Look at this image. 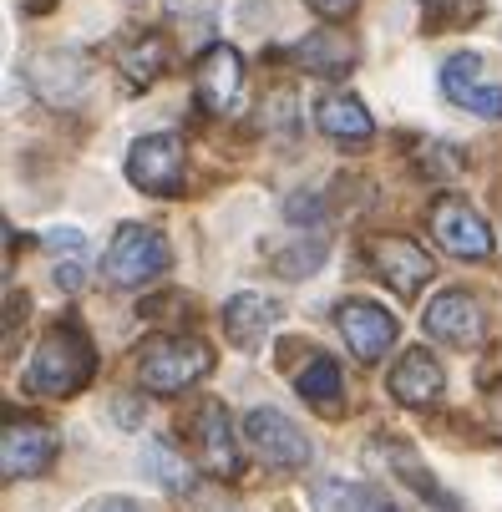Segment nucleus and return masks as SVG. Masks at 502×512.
<instances>
[{
  "label": "nucleus",
  "instance_id": "obj_26",
  "mask_svg": "<svg viewBox=\"0 0 502 512\" xmlns=\"http://www.w3.org/2000/svg\"><path fill=\"white\" fill-rule=\"evenodd\" d=\"M46 249H56V254H82V234H77V229H51V234H46Z\"/></svg>",
  "mask_w": 502,
  "mask_h": 512
},
{
  "label": "nucleus",
  "instance_id": "obj_5",
  "mask_svg": "<svg viewBox=\"0 0 502 512\" xmlns=\"http://www.w3.org/2000/svg\"><path fill=\"white\" fill-rule=\"evenodd\" d=\"M183 173H188V158H183V137L173 132H153V137H137L132 153H127V183L153 193V198H178L183 193Z\"/></svg>",
  "mask_w": 502,
  "mask_h": 512
},
{
  "label": "nucleus",
  "instance_id": "obj_11",
  "mask_svg": "<svg viewBox=\"0 0 502 512\" xmlns=\"http://www.w3.org/2000/svg\"><path fill=\"white\" fill-rule=\"evenodd\" d=\"M442 92H447V102H457V107H467L487 122L502 117V82L487 71V61L477 51H457L442 66Z\"/></svg>",
  "mask_w": 502,
  "mask_h": 512
},
{
  "label": "nucleus",
  "instance_id": "obj_19",
  "mask_svg": "<svg viewBox=\"0 0 502 512\" xmlns=\"http://www.w3.org/2000/svg\"><path fill=\"white\" fill-rule=\"evenodd\" d=\"M295 61L305 66V71H315V77H340V71L355 61V41L345 36V31H310L300 46H295Z\"/></svg>",
  "mask_w": 502,
  "mask_h": 512
},
{
  "label": "nucleus",
  "instance_id": "obj_13",
  "mask_svg": "<svg viewBox=\"0 0 502 512\" xmlns=\"http://www.w3.org/2000/svg\"><path fill=\"white\" fill-rule=\"evenodd\" d=\"M335 330L345 335L350 355L361 360V365L386 360V350H391V340H396V320H391L381 305H371V300H340V305H335Z\"/></svg>",
  "mask_w": 502,
  "mask_h": 512
},
{
  "label": "nucleus",
  "instance_id": "obj_17",
  "mask_svg": "<svg viewBox=\"0 0 502 512\" xmlns=\"http://www.w3.org/2000/svg\"><path fill=\"white\" fill-rule=\"evenodd\" d=\"M310 497H315V512H401L371 482H340V477H330V482H315Z\"/></svg>",
  "mask_w": 502,
  "mask_h": 512
},
{
  "label": "nucleus",
  "instance_id": "obj_29",
  "mask_svg": "<svg viewBox=\"0 0 502 512\" xmlns=\"http://www.w3.org/2000/svg\"><path fill=\"white\" fill-rule=\"evenodd\" d=\"M92 512H142V507H137L132 497H102V502H97Z\"/></svg>",
  "mask_w": 502,
  "mask_h": 512
},
{
  "label": "nucleus",
  "instance_id": "obj_7",
  "mask_svg": "<svg viewBox=\"0 0 502 512\" xmlns=\"http://www.w3.org/2000/svg\"><path fill=\"white\" fill-rule=\"evenodd\" d=\"M188 431V447H193V462L208 472V477H219V482H234L239 477V447H234V431H229V411L219 401H198L193 416L183 421Z\"/></svg>",
  "mask_w": 502,
  "mask_h": 512
},
{
  "label": "nucleus",
  "instance_id": "obj_15",
  "mask_svg": "<svg viewBox=\"0 0 502 512\" xmlns=\"http://www.w3.org/2000/svg\"><path fill=\"white\" fill-rule=\"evenodd\" d=\"M442 386H447L442 365L426 355L421 345L406 350V355L391 365V396H396L401 406H432V401L442 396Z\"/></svg>",
  "mask_w": 502,
  "mask_h": 512
},
{
  "label": "nucleus",
  "instance_id": "obj_6",
  "mask_svg": "<svg viewBox=\"0 0 502 512\" xmlns=\"http://www.w3.org/2000/svg\"><path fill=\"white\" fill-rule=\"evenodd\" d=\"M244 436H249V447L264 467L274 472H300L310 462V436L284 416L279 406H254L244 416Z\"/></svg>",
  "mask_w": 502,
  "mask_h": 512
},
{
  "label": "nucleus",
  "instance_id": "obj_22",
  "mask_svg": "<svg viewBox=\"0 0 502 512\" xmlns=\"http://www.w3.org/2000/svg\"><path fill=\"white\" fill-rule=\"evenodd\" d=\"M163 66H168V41L163 36H142L137 46L122 51V71H127V82L132 87H148L163 77Z\"/></svg>",
  "mask_w": 502,
  "mask_h": 512
},
{
  "label": "nucleus",
  "instance_id": "obj_20",
  "mask_svg": "<svg viewBox=\"0 0 502 512\" xmlns=\"http://www.w3.org/2000/svg\"><path fill=\"white\" fill-rule=\"evenodd\" d=\"M366 467H371V472H381V467H386V477L396 472V477H401L406 487H416L421 497L432 492V472H426V467L416 462V452L401 442V436H376V442L366 447Z\"/></svg>",
  "mask_w": 502,
  "mask_h": 512
},
{
  "label": "nucleus",
  "instance_id": "obj_14",
  "mask_svg": "<svg viewBox=\"0 0 502 512\" xmlns=\"http://www.w3.org/2000/svg\"><path fill=\"white\" fill-rule=\"evenodd\" d=\"M193 92H198V107L224 117L239 107V92H244V61L234 46H208L198 56V71H193Z\"/></svg>",
  "mask_w": 502,
  "mask_h": 512
},
{
  "label": "nucleus",
  "instance_id": "obj_4",
  "mask_svg": "<svg viewBox=\"0 0 502 512\" xmlns=\"http://www.w3.org/2000/svg\"><path fill=\"white\" fill-rule=\"evenodd\" d=\"M21 77L46 107H71L92 87V56L82 46H46L21 61Z\"/></svg>",
  "mask_w": 502,
  "mask_h": 512
},
{
  "label": "nucleus",
  "instance_id": "obj_16",
  "mask_svg": "<svg viewBox=\"0 0 502 512\" xmlns=\"http://www.w3.org/2000/svg\"><path fill=\"white\" fill-rule=\"evenodd\" d=\"M315 127L325 137H335V142H371V132H376L371 112L361 107V97H350V92H325L315 102Z\"/></svg>",
  "mask_w": 502,
  "mask_h": 512
},
{
  "label": "nucleus",
  "instance_id": "obj_18",
  "mask_svg": "<svg viewBox=\"0 0 502 512\" xmlns=\"http://www.w3.org/2000/svg\"><path fill=\"white\" fill-rule=\"evenodd\" d=\"M274 320H279V305L274 300H264V295H234L229 305H224V335L234 340V345H259L269 330H274Z\"/></svg>",
  "mask_w": 502,
  "mask_h": 512
},
{
  "label": "nucleus",
  "instance_id": "obj_1",
  "mask_svg": "<svg viewBox=\"0 0 502 512\" xmlns=\"http://www.w3.org/2000/svg\"><path fill=\"white\" fill-rule=\"evenodd\" d=\"M92 371H97V355H92L87 330H82L77 320H56V325L41 335L36 355H31L26 391L61 401V396H77V391L92 381Z\"/></svg>",
  "mask_w": 502,
  "mask_h": 512
},
{
  "label": "nucleus",
  "instance_id": "obj_25",
  "mask_svg": "<svg viewBox=\"0 0 502 512\" xmlns=\"http://www.w3.org/2000/svg\"><path fill=\"white\" fill-rule=\"evenodd\" d=\"M168 16H198V26L208 31V21H213V0H168Z\"/></svg>",
  "mask_w": 502,
  "mask_h": 512
},
{
  "label": "nucleus",
  "instance_id": "obj_27",
  "mask_svg": "<svg viewBox=\"0 0 502 512\" xmlns=\"http://www.w3.org/2000/svg\"><path fill=\"white\" fill-rule=\"evenodd\" d=\"M361 0H310V11L315 16H325V21H340V16H350Z\"/></svg>",
  "mask_w": 502,
  "mask_h": 512
},
{
  "label": "nucleus",
  "instance_id": "obj_8",
  "mask_svg": "<svg viewBox=\"0 0 502 512\" xmlns=\"http://www.w3.org/2000/svg\"><path fill=\"white\" fill-rule=\"evenodd\" d=\"M426 224H432V239L452 254V259H487L492 254V229L487 218L462 198V193H442L426 213Z\"/></svg>",
  "mask_w": 502,
  "mask_h": 512
},
{
  "label": "nucleus",
  "instance_id": "obj_12",
  "mask_svg": "<svg viewBox=\"0 0 502 512\" xmlns=\"http://www.w3.org/2000/svg\"><path fill=\"white\" fill-rule=\"evenodd\" d=\"M421 325H426L432 340H442L452 350H472L482 340V330H487V315H482V300L467 295V289H442V295L426 305Z\"/></svg>",
  "mask_w": 502,
  "mask_h": 512
},
{
  "label": "nucleus",
  "instance_id": "obj_10",
  "mask_svg": "<svg viewBox=\"0 0 502 512\" xmlns=\"http://www.w3.org/2000/svg\"><path fill=\"white\" fill-rule=\"evenodd\" d=\"M366 264H371V274H376L381 284L396 289L401 300H416L421 289H426V279L437 274L432 259H426V249H421L416 239H406V234H381V239H371V244H366Z\"/></svg>",
  "mask_w": 502,
  "mask_h": 512
},
{
  "label": "nucleus",
  "instance_id": "obj_3",
  "mask_svg": "<svg viewBox=\"0 0 502 512\" xmlns=\"http://www.w3.org/2000/svg\"><path fill=\"white\" fill-rule=\"evenodd\" d=\"M168 264H173V249H168V239H163L158 229H148V224H122V229L112 234L107 254H102V274H107V284H117V289L153 284V279L168 274Z\"/></svg>",
  "mask_w": 502,
  "mask_h": 512
},
{
  "label": "nucleus",
  "instance_id": "obj_2",
  "mask_svg": "<svg viewBox=\"0 0 502 512\" xmlns=\"http://www.w3.org/2000/svg\"><path fill=\"white\" fill-rule=\"evenodd\" d=\"M213 371V350L198 335H153L137 350V381L153 396H183Z\"/></svg>",
  "mask_w": 502,
  "mask_h": 512
},
{
  "label": "nucleus",
  "instance_id": "obj_28",
  "mask_svg": "<svg viewBox=\"0 0 502 512\" xmlns=\"http://www.w3.org/2000/svg\"><path fill=\"white\" fill-rule=\"evenodd\" d=\"M82 274H87V269H82L77 259H66V264H56V284H61V289H82Z\"/></svg>",
  "mask_w": 502,
  "mask_h": 512
},
{
  "label": "nucleus",
  "instance_id": "obj_21",
  "mask_svg": "<svg viewBox=\"0 0 502 512\" xmlns=\"http://www.w3.org/2000/svg\"><path fill=\"white\" fill-rule=\"evenodd\" d=\"M300 396L315 406V411H325V416H335L340 411V396H345V386H340V365L330 360V355H315L305 371H300Z\"/></svg>",
  "mask_w": 502,
  "mask_h": 512
},
{
  "label": "nucleus",
  "instance_id": "obj_9",
  "mask_svg": "<svg viewBox=\"0 0 502 512\" xmlns=\"http://www.w3.org/2000/svg\"><path fill=\"white\" fill-rule=\"evenodd\" d=\"M56 462V431L41 426L36 416H6L0 426V472L6 482H26V477H41L46 467Z\"/></svg>",
  "mask_w": 502,
  "mask_h": 512
},
{
  "label": "nucleus",
  "instance_id": "obj_24",
  "mask_svg": "<svg viewBox=\"0 0 502 512\" xmlns=\"http://www.w3.org/2000/svg\"><path fill=\"white\" fill-rule=\"evenodd\" d=\"M320 259H325V239H315L310 249H305V244H295L290 254H274V269H279L284 279H305V274H315V269H320Z\"/></svg>",
  "mask_w": 502,
  "mask_h": 512
},
{
  "label": "nucleus",
  "instance_id": "obj_23",
  "mask_svg": "<svg viewBox=\"0 0 502 512\" xmlns=\"http://www.w3.org/2000/svg\"><path fill=\"white\" fill-rule=\"evenodd\" d=\"M142 467H148V472H153V482H158V487H168V492H188V487H193L188 467L173 457V447H168V442H148V447H142Z\"/></svg>",
  "mask_w": 502,
  "mask_h": 512
}]
</instances>
